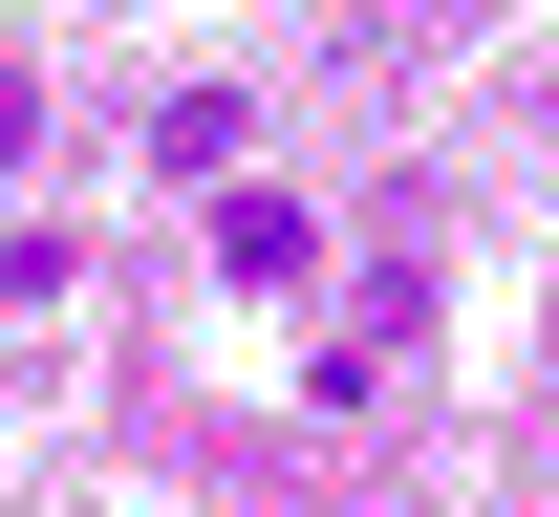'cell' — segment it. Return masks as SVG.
<instances>
[{
    "label": "cell",
    "mask_w": 559,
    "mask_h": 517,
    "mask_svg": "<svg viewBox=\"0 0 559 517\" xmlns=\"http://www.w3.org/2000/svg\"><path fill=\"white\" fill-rule=\"evenodd\" d=\"M151 151H173V173H194V195H215V173L259 151V108H237V86H194V108H173V130H151Z\"/></svg>",
    "instance_id": "2"
},
{
    "label": "cell",
    "mask_w": 559,
    "mask_h": 517,
    "mask_svg": "<svg viewBox=\"0 0 559 517\" xmlns=\"http://www.w3.org/2000/svg\"><path fill=\"white\" fill-rule=\"evenodd\" d=\"M0 173H44V86H22V66H0Z\"/></svg>",
    "instance_id": "3"
},
{
    "label": "cell",
    "mask_w": 559,
    "mask_h": 517,
    "mask_svg": "<svg viewBox=\"0 0 559 517\" xmlns=\"http://www.w3.org/2000/svg\"><path fill=\"white\" fill-rule=\"evenodd\" d=\"M215 259H237V281H301L323 237H301V195H259V173H215Z\"/></svg>",
    "instance_id": "1"
}]
</instances>
